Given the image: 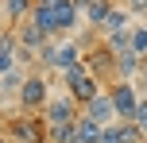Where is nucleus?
<instances>
[{"mask_svg": "<svg viewBox=\"0 0 147 143\" xmlns=\"http://www.w3.org/2000/svg\"><path fill=\"white\" fill-rule=\"evenodd\" d=\"M81 62H85V70H89V77L93 81H101V77H112V54L105 50V43H97V46H89L85 54H81Z\"/></svg>", "mask_w": 147, "mask_h": 143, "instance_id": "7", "label": "nucleus"}, {"mask_svg": "<svg viewBox=\"0 0 147 143\" xmlns=\"http://www.w3.org/2000/svg\"><path fill=\"white\" fill-rule=\"evenodd\" d=\"M62 81H66V93H70L74 101H78L81 108H85L89 101H93L97 93H101V81H93V77H89L85 62H78L74 70H66V74H62Z\"/></svg>", "mask_w": 147, "mask_h": 143, "instance_id": "2", "label": "nucleus"}, {"mask_svg": "<svg viewBox=\"0 0 147 143\" xmlns=\"http://www.w3.org/2000/svg\"><path fill=\"white\" fill-rule=\"evenodd\" d=\"M128 15H147V0H128Z\"/></svg>", "mask_w": 147, "mask_h": 143, "instance_id": "22", "label": "nucleus"}, {"mask_svg": "<svg viewBox=\"0 0 147 143\" xmlns=\"http://www.w3.org/2000/svg\"><path fill=\"white\" fill-rule=\"evenodd\" d=\"M31 4H35V0H4V12H8L12 23H23L31 15Z\"/></svg>", "mask_w": 147, "mask_h": 143, "instance_id": "17", "label": "nucleus"}, {"mask_svg": "<svg viewBox=\"0 0 147 143\" xmlns=\"http://www.w3.org/2000/svg\"><path fill=\"white\" fill-rule=\"evenodd\" d=\"M23 70L16 66V70H8V74H0V93H4V97H20V89H23Z\"/></svg>", "mask_w": 147, "mask_h": 143, "instance_id": "15", "label": "nucleus"}, {"mask_svg": "<svg viewBox=\"0 0 147 143\" xmlns=\"http://www.w3.org/2000/svg\"><path fill=\"white\" fill-rule=\"evenodd\" d=\"M128 19H132V15H128V8H120V4H116V8L109 12V19L101 23V39H105V35H124V31L132 27Z\"/></svg>", "mask_w": 147, "mask_h": 143, "instance_id": "12", "label": "nucleus"}, {"mask_svg": "<svg viewBox=\"0 0 147 143\" xmlns=\"http://www.w3.org/2000/svg\"><path fill=\"white\" fill-rule=\"evenodd\" d=\"M132 120H136V128L147 136V101H140V105H136V116H132Z\"/></svg>", "mask_w": 147, "mask_h": 143, "instance_id": "20", "label": "nucleus"}, {"mask_svg": "<svg viewBox=\"0 0 147 143\" xmlns=\"http://www.w3.org/2000/svg\"><path fill=\"white\" fill-rule=\"evenodd\" d=\"M140 66H143V58L140 54H120L116 62H112V77H116V81H136V77H140Z\"/></svg>", "mask_w": 147, "mask_h": 143, "instance_id": "10", "label": "nucleus"}, {"mask_svg": "<svg viewBox=\"0 0 147 143\" xmlns=\"http://www.w3.org/2000/svg\"><path fill=\"white\" fill-rule=\"evenodd\" d=\"M81 116H89V120H97L101 128H109V124H116V108H112V97H109V93L101 89V93H97V97L89 101L85 108H81Z\"/></svg>", "mask_w": 147, "mask_h": 143, "instance_id": "8", "label": "nucleus"}, {"mask_svg": "<svg viewBox=\"0 0 147 143\" xmlns=\"http://www.w3.org/2000/svg\"><path fill=\"white\" fill-rule=\"evenodd\" d=\"M78 139L81 143H97L101 139V124L89 120V116H78Z\"/></svg>", "mask_w": 147, "mask_h": 143, "instance_id": "18", "label": "nucleus"}, {"mask_svg": "<svg viewBox=\"0 0 147 143\" xmlns=\"http://www.w3.org/2000/svg\"><path fill=\"white\" fill-rule=\"evenodd\" d=\"M12 35H16V46H20V62H35L39 50H43V43H47L43 31H39L31 19H23V23L12 27Z\"/></svg>", "mask_w": 147, "mask_h": 143, "instance_id": "5", "label": "nucleus"}, {"mask_svg": "<svg viewBox=\"0 0 147 143\" xmlns=\"http://www.w3.org/2000/svg\"><path fill=\"white\" fill-rule=\"evenodd\" d=\"M31 23H35L39 31H43V39H51V35H58V27H54V8H47V4H31V15H27Z\"/></svg>", "mask_w": 147, "mask_h": 143, "instance_id": "11", "label": "nucleus"}, {"mask_svg": "<svg viewBox=\"0 0 147 143\" xmlns=\"http://www.w3.org/2000/svg\"><path fill=\"white\" fill-rule=\"evenodd\" d=\"M8 132H12L16 143H47V124H43V116L20 112V116L8 120Z\"/></svg>", "mask_w": 147, "mask_h": 143, "instance_id": "4", "label": "nucleus"}, {"mask_svg": "<svg viewBox=\"0 0 147 143\" xmlns=\"http://www.w3.org/2000/svg\"><path fill=\"white\" fill-rule=\"evenodd\" d=\"M39 116H43L47 128H62V124H74L81 116V105L70 97V93H62V97H51V101H47V108Z\"/></svg>", "mask_w": 147, "mask_h": 143, "instance_id": "3", "label": "nucleus"}, {"mask_svg": "<svg viewBox=\"0 0 147 143\" xmlns=\"http://www.w3.org/2000/svg\"><path fill=\"white\" fill-rule=\"evenodd\" d=\"M70 4H74V8H78V12H85V8H89V4H93V0H70Z\"/></svg>", "mask_w": 147, "mask_h": 143, "instance_id": "24", "label": "nucleus"}, {"mask_svg": "<svg viewBox=\"0 0 147 143\" xmlns=\"http://www.w3.org/2000/svg\"><path fill=\"white\" fill-rule=\"evenodd\" d=\"M97 143H120V132H116V124L101 128V139H97Z\"/></svg>", "mask_w": 147, "mask_h": 143, "instance_id": "21", "label": "nucleus"}, {"mask_svg": "<svg viewBox=\"0 0 147 143\" xmlns=\"http://www.w3.org/2000/svg\"><path fill=\"white\" fill-rule=\"evenodd\" d=\"M39 4H47V8H62V4H70V0H39Z\"/></svg>", "mask_w": 147, "mask_h": 143, "instance_id": "25", "label": "nucleus"}, {"mask_svg": "<svg viewBox=\"0 0 147 143\" xmlns=\"http://www.w3.org/2000/svg\"><path fill=\"white\" fill-rule=\"evenodd\" d=\"M78 23H81V12H78L74 4H62V8H54V27H58V35H62V31H74Z\"/></svg>", "mask_w": 147, "mask_h": 143, "instance_id": "14", "label": "nucleus"}, {"mask_svg": "<svg viewBox=\"0 0 147 143\" xmlns=\"http://www.w3.org/2000/svg\"><path fill=\"white\" fill-rule=\"evenodd\" d=\"M20 108L27 116H35V112H43L47 108V101H51V81H47V74H27L23 77V89H20Z\"/></svg>", "mask_w": 147, "mask_h": 143, "instance_id": "1", "label": "nucleus"}, {"mask_svg": "<svg viewBox=\"0 0 147 143\" xmlns=\"http://www.w3.org/2000/svg\"><path fill=\"white\" fill-rule=\"evenodd\" d=\"M143 27H147V23H143Z\"/></svg>", "mask_w": 147, "mask_h": 143, "instance_id": "27", "label": "nucleus"}, {"mask_svg": "<svg viewBox=\"0 0 147 143\" xmlns=\"http://www.w3.org/2000/svg\"><path fill=\"white\" fill-rule=\"evenodd\" d=\"M81 62V43H74V39H66V43H58L54 46V62H51V70H74Z\"/></svg>", "mask_w": 147, "mask_h": 143, "instance_id": "9", "label": "nucleus"}, {"mask_svg": "<svg viewBox=\"0 0 147 143\" xmlns=\"http://www.w3.org/2000/svg\"><path fill=\"white\" fill-rule=\"evenodd\" d=\"M112 8H116L112 0H93V4H89L85 12H81V19H85V23H89L93 31H101V23L109 19V12H112Z\"/></svg>", "mask_w": 147, "mask_h": 143, "instance_id": "13", "label": "nucleus"}, {"mask_svg": "<svg viewBox=\"0 0 147 143\" xmlns=\"http://www.w3.org/2000/svg\"><path fill=\"white\" fill-rule=\"evenodd\" d=\"M0 143H8V139H4V136H0Z\"/></svg>", "mask_w": 147, "mask_h": 143, "instance_id": "26", "label": "nucleus"}, {"mask_svg": "<svg viewBox=\"0 0 147 143\" xmlns=\"http://www.w3.org/2000/svg\"><path fill=\"white\" fill-rule=\"evenodd\" d=\"M105 93L112 97L116 120H132V116H136V105H140V97H136V81H112Z\"/></svg>", "mask_w": 147, "mask_h": 143, "instance_id": "6", "label": "nucleus"}, {"mask_svg": "<svg viewBox=\"0 0 147 143\" xmlns=\"http://www.w3.org/2000/svg\"><path fill=\"white\" fill-rule=\"evenodd\" d=\"M116 132H120V143H147V136L136 128V120H116Z\"/></svg>", "mask_w": 147, "mask_h": 143, "instance_id": "19", "label": "nucleus"}, {"mask_svg": "<svg viewBox=\"0 0 147 143\" xmlns=\"http://www.w3.org/2000/svg\"><path fill=\"white\" fill-rule=\"evenodd\" d=\"M128 46H132V54H140V58H147V27H143V23L128 27Z\"/></svg>", "mask_w": 147, "mask_h": 143, "instance_id": "16", "label": "nucleus"}, {"mask_svg": "<svg viewBox=\"0 0 147 143\" xmlns=\"http://www.w3.org/2000/svg\"><path fill=\"white\" fill-rule=\"evenodd\" d=\"M136 81H140L143 89H147V58H143V66H140V77H136Z\"/></svg>", "mask_w": 147, "mask_h": 143, "instance_id": "23", "label": "nucleus"}]
</instances>
